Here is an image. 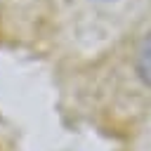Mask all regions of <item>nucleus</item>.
I'll list each match as a JSON object with an SVG mask.
<instances>
[{
  "mask_svg": "<svg viewBox=\"0 0 151 151\" xmlns=\"http://www.w3.org/2000/svg\"><path fill=\"white\" fill-rule=\"evenodd\" d=\"M134 68L137 76L144 80V85L151 87V31L139 40L137 52H134Z\"/></svg>",
  "mask_w": 151,
  "mask_h": 151,
  "instance_id": "obj_1",
  "label": "nucleus"
}]
</instances>
